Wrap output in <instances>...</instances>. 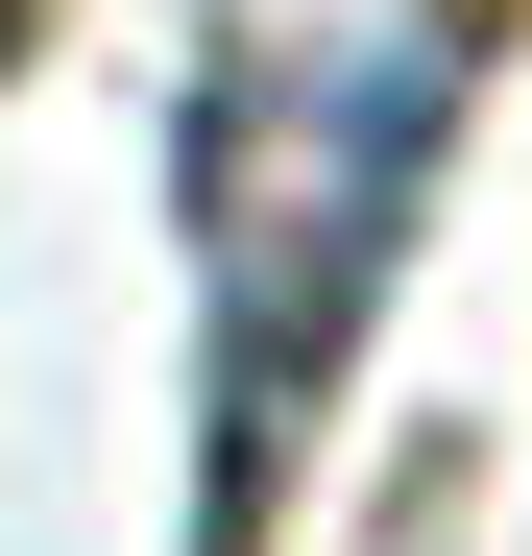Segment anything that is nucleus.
I'll return each instance as SVG.
<instances>
[{
    "label": "nucleus",
    "instance_id": "1",
    "mask_svg": "<svg viewBox=\"0 0 532 556\" xmlns=\"http://www.w3.org/2000/svg\"><path fill=\"white\" fill-rule=\"evenodd\" d=\"M435 122H460V0L291 49V73L218 122V532L291 484L339 339L388 315V242H411V194H435Z\"/></svg>",
    "mask_w": 532,
    "mask_h": 556
},
{
    "label": "nucleus",
    "instance_id": "2",
    "mask_svg": "<svg viewBox=\"0 0 532 556\" xmlns=\"http://www.w3.org/2000/svg\"><path fill=\"white\" fill-rule=\"evenodd\" d=\"M0 25H25V0H0Z\"/></svg>",
    "mask_w": 532,
    "mask_h": 556
}]
</instances>
